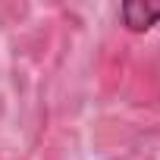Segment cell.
<instances>
[{"mask_svg":"<svg viewBox=\"0 0 160 160\" xmlns=\"http://www.w3.org/2000/svg\"><path fill=\"white\" fill-rule=\"evenodd\" d=\"M119 19L129 32H148L160 22V3H151V0H129V3L119 7Z\"/></svg>","mask_w":160,"mask_h":160,"instance_id":"obj_1","label":"cell"}]
</instances>
